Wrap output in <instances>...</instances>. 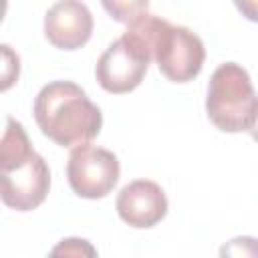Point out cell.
I'll use <instances>...</instances> for the list:
<instances>
[{
    "instance_id": "obj_1",
    "label": "cell",
    "mask_w": 258,
    "mask_h": 258,
    "mask_svg": "<svg viewBox=\"0 0 258 258\" xmlns=\"http://www.w3.org/2000/svg\"><path fill=\"white\" fill-rule=\"evenodd\" d=\"M34 119L40 131L60 147L91 143L103 125L101 109L71 81H52L38 91Z\"/></svg>"
},
{
    "instance_id": "obj_2",
    "label": "cell",
    "mask_w": 258,
    "mask_h": 258,
    "mask_svg": "<svg viewBox=\"0 0 258 258\" xmlns=\"http://www.w3.org/2000/svg\"><path fill=\"white\" fill-rule=\"evenodd\" d=\"M206 113L220 131L240 133L252 129L258 119V95L246 69L224 62L212 73Z\"/></svg>"
},
{
    "instance_id": "obj_3",
    "label": "cell",
    "mask_w": 258,
    "mask_h": 258,
    "mask_svg": "<svg viewBox=\"0 0 258 258\" xmlns=\"http://www.w3.org/2000/svg\"><path fill=\"white\" fill-rule=\"evenodd\" d=\"M119 173L121 167L117 155L89 143L73 147L67 161V179L71 189L79 198L87 200H97L111 194L119 181Z\"/></svg>"
},
{
    "instance_id": "obj_4",
    "label": "cell",
    "mask_w": 258,
    "mask_h": 258,
    "mask_svg": "<svg viewBox=\"0 0 258 258\" xmlns=\"http://www.w3.org/2000/svg\"><path fill=\"white\" fill-rule=\"evenodd\" d=\"M206 58L204 42L198 34H194L185 26H173L165 24L157 46L153 60L157 62L159 71L173 83H187L194 77L200 75Z\"/></svg>"
},
{
    "instance_id": "obj_5",
    "label": "cell",
    "mask_w": 258,
    "mask_h": 258,
    "mask_svg": "<svg viewBox=\"0 0 258 258\" xmlns=\"http://www.w3.org/2000/svg\"><path fill=\"white\" fill-rule=\"evenodd\" d=\"M2 202L18 212L38 208L50 189V169L34 151L24 161L2 169Z\"/></svg>"
},
{
    "instance_id": "obj_6",
    "label": "cell",
    "mask_w": 258,
    "mask_h": 258,
    "mask_svg": "<svg viewBox=\"0 0 258 258\" xmlns=\"http://www.w3.org/2000/svg\"><path fill=\"white\" fill-rule=\"evenodd\" d=\"M149 60L125 38H117L101 54L95 67V77L99 85L113 95H123L139 87L147 73Z\"/></svg>"
},
{
    "instance_id": "obj_7",
    "label": "cell",
    "mask_w": 258,
    "mask_h": 258,
    "mask_svg": "<svg viewBox=\"0 0 258 258\" xmlns=\"http://www.w3.org/2000/svg\"><path fill=\"white\" fill-rule=\"evenodd\" d=\"M44 34L60 50H77L93 34V16L81 0H58L44 16Z\"/></svg>"
},
{
    "instance_id": "obj_8",
    "label": "cell",
    "mask_w": 258,
    "mask_h": 258,
    "mask_svg": "<svg viewBox=\"0 0 258 258\" xmlns=\"http://www.w3.org/2000/svg\"><path fill=\"white\" fill-rule=\"evenodd\" d=\"M119 218L133 228H151L167 214L165 191L151 179H135L117 196Z\"/></svg>"
},
{
    "instance_id": "obj_9",
    "label": "cell",
    "mask_w": 258,
    "mask_h": 258,
    "mask_svg": "<svg viewBox=\"0 0 258 258\" xmlns=\"http://www.w3.org/2000/svg\"><path fill=\"white\" fill-rule=\"evenodd\" d=\"M0 149H2L0 151V167L2 169H8V167L24 161L26 157H30L34 153L24 127L12 117L6 119V129L2 135V147Z\"/></svg>"
},
{
    "instance_id": "obj_10",
    "label": "cell",
    "mask_w": 258,
    "mask_h": 258,
    "mask_svg": "<svg viewBox=\"0 0 258 258\" xmlns=\"http://www.w3.org/2000/svg\"><path fill=\"white\" fill-rule=\"evenodd\" d=\"M101 4L113 20L129 24L139 14L147 12L149 0H101Z\"/></svg>"
},
{
    "instance_id": "obj_11",
    "label": "cell",
    "mask_w": 258,
    "mask_h": 258,
    "mask_svg": "<svg viewBox=\"0 0 258 258\" xmlns=\"http://www.w3.org/2000/svg\"><path fill=\"white\" fill-rule=\"evenodd\" d=\"M50 254H52V256H95L97 250H95L87 240H81V238H67V240H62L56 248H52Z\"/></svg>"
},
{
    "instance_id": "obj_12",
    "label": "cell",
    "mask_w": 258,
    "mask_h": 258,
    "mask_svg": "<svg viewBox=\"0 0 258 258\" xmlns=\"http://www.w3.org/2000/svg\"><path fill=\"white\" fill-rule=\"evenodd\" d=\"M222 256H258V240L250 238V236H242V238H234L230 240L226 246H222L220 250Z\"/></svg>"
},
{
    "instance_id": "obj_13",
    "label": "cell",
    "mask_w": 258,
    "mask_h": 258,
    "mask_svg": "<svg viewBox=\"0 0 258 258\" xmlns=\"http://www.w3.org/2000/svg\"><path fill=\"white\" fill-rule=\"evenodd\" d=\"M2 56H4V71H2V89L6 91L16 79H18V71H20V60L18 56L10 50L8 44H2Z\"/></svg>"
},
{
    "instance_id": "obj_14",
    "label": "cell",
    "mask_w": 258,
    "mask_h": 258,
    "mask_svg": "<svg viewBox=\"0 0 258 258\" xmlns=\"http://www.w3.org/2000/svg\"><path fill=\"white\" fill-rule=\"evenodd\" d=\"M236 8L252 22H258V0H234Z\"/></svg>"
},
{
    "instance_id": "obj_15",
    "label": "cell",
    "mask_w": 258,
    "mask_h": 258,
    "mask_svg": "<svg viewBox=\"0 0 258 258\" xmlns=\"http://www.w3.org/2000/svg\"><path fill=\"white\" fill-rule=\"evenodd\" d=\"M250 135H252V139H254V141H258V119H256V123L252 125V129H250Z\"/></svg>"
}]
</instances>
